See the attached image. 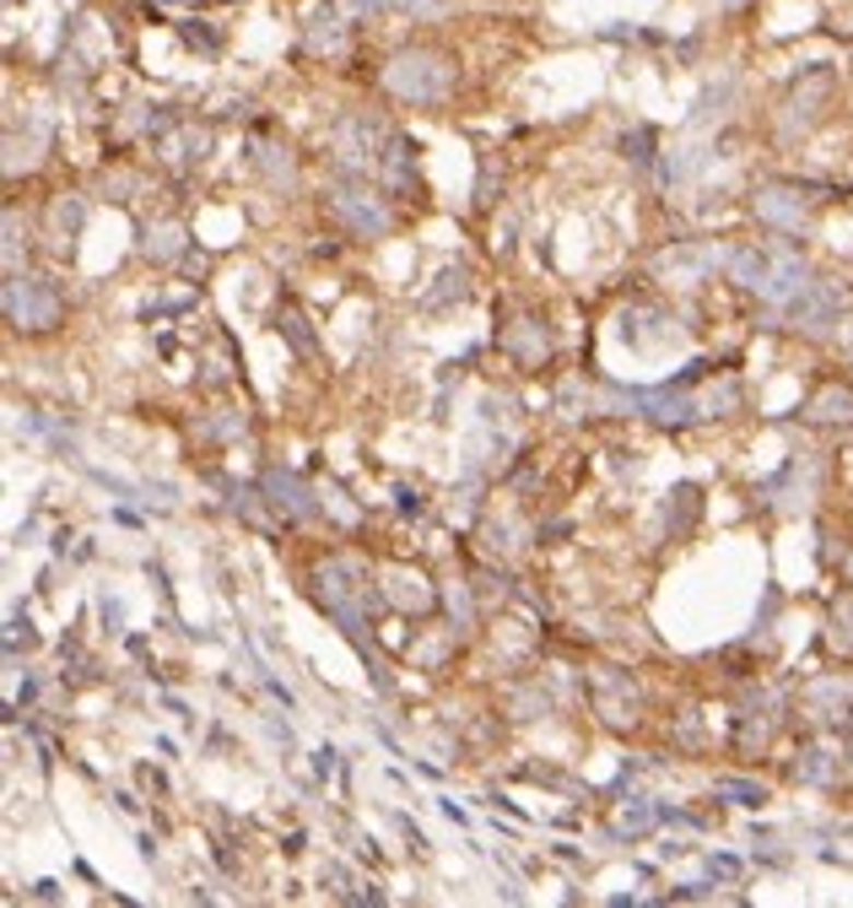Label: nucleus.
Listing matches in <instances>:
<instances>
[{
  "label": "nucleus",
  "instance_id": "nucleus-1",
  "mask_svg": "<svg viewBox=\"0 0 853 908\" xmlns=\"http://www.w3.org/2000/svg\"><path fill=\"white\" fill-rule=\"evenodd\" d=\"M384 88L400 103H443L454 92V66L437 49H400L384 66Z\"/></svg>",
  "mask_w": 853,
  "mask_h": 908
},
{
  "label": "nucleus",
  "instance_id": "nucleus-2",
  "mask_svg": "<svg viewBox=\"0 0 853 908\" xmlns=\"http://www.w3.org/2000/svg\"><path fill=\"white\" fill-rule=\"evenodd\" d=\"M314 590H319L325 612H330V617L341 622L346 633H351V638L362 633L357 601L367 595V584H362V568H357V562H346V557H325V562L314 568Z\"/></svg>",
  "mask_w": 853,
  "mask_h": 908
},
{
  "label": "nucleus",
  "instance_id": "nucleus-3",
  "mask_svg": "<svg viewBox=\"0 0 853 908\" xmlns=\"http://www.w3.org/2000/svg\"><path fill=\"white\" fill-rule=\"evenodd\" d=\"M330 147H336V163L346 174H367L373 163H384V147H389V130L367 114H346L341 125L330 130Z\"/></svg>",
  "mask_w": 853,
  "mask_h": 908
},
{
  "label": "nucleus",
  "instance_id": "nucleus-4",
  "mask_svg": "<svg viewBox=\"0 0 853 908\" xmlns=\"http://www.w3.org/2000/svg\"><path fill=\"white\" fill-rule=\"evenodd\" d=\"M5 319H11L16 330H49V325H60V298H55V287L38 281V276L11 271V281H5Z\"/></svg>",
  "mask_w": 853,
  "mask_h": 908
},
{
  "label": "nucleus",
  "instance_id": "nucleus-5",
  "mask_svg": "<svg viewBox=\"0 0 853 908\" xmlns=\"http://www.w3.org/2000/svg\"><path fill=\"white\" fill-rule=\"evenodd\" d=\"M325 206H330V217L346 222L357 238H384V233H389V211H384V200H378V195H367V189L336 184V189L325 195Z\"/></svg>",
  "mask_w": 853,
  "mask_h": 908
},
{
  "label": "nucleus",
  "instance_id": "nucleus-6",
  "mask_svg": "<svg viewBox=\"0 0 853 908\" xmlns=\"http://www.w3.org/2000/svg\"><path fill=\"white\" fill-rule=\"evenodd\" d=\"M589 682H595V709H599V720H605L610 730H627L632 720H638V687H632L621 671L599 665Z\"/></svg>",
  "mask_w": 853,
  "mask_h": 908
},
{
  "label": "nucleus",
  "instance_id": "nucleus-7",
  "mask_svg": "<svg viewBox=\"0 0 853 908\" xmlns=\"http://www.w3.org/2000/svg\"><path fill=\"white\" fill-rule=\"evenodd\" d=\"M638 411H648L659 428H686L691 417H702V406L686 400L681 389H638Z\"/></svg>",
  "mask_w": 853,
  "mask_h": 908
},
{
  "label": "nucleus",
  "instance_id": "nucleus-8",
  "mask_svg": "<svg viewBox=\"0 0 853 908\" xmlns=\"http://www.w3.org/2000/svg\"><path fill=\"white\" fill-rule=\"evenodd\" d=\"M265 498H270L276 509H287L292 520H314V514H319L314 492H308L292 470H270V476H265Z\"/></svg>",
  "mask_w": 853,
  "mask_h": 908
},
{
  "label": "nucleus",
  "instance_id": "nucleus-9",
  "mask_svg": "<svg viewBox=\"0 0 853 908\" xmlns=\"http://www.w3.org/2000/svg\"><path fill=\"white\" fill-rule=\"evenodd\" d=\"M384 184L395 189V195H411L417 189V141H406V136H389V147H384Z\"/></svg>",
  "mask_w": 853,
  "mask_h": 908
},
{
  "label": "nucleus",
  "instance_id": "nucleus-10",
  "mask_svg": "<svg viewBox=\"0 0 853 908\" xmlns=\"http://www.w3.org/2000/svg\"><path fill=\"white\" fill-rule=\"evenodd\" d=\"M384 595H389L395 606H406V612H426V606H432L426 579L411 573V568H384Z\"/></svg>",
  "mask_w": 853,
  "mask_h": 908
},
{
  "label": "nucleus",
  "instance_id": "nucleus-11",
  "mask_svg": "<svg viewBox=\"0 0 853 908\" xmlns=\"http://www.w3.org/2000/svg\"><path fill=\"white\" fill-rule=\"evenodd\" d=\"M303 44H308V55H336L346 44V22L336 5H325V11H314L308 16V33H303Z\"/></svg>",
  "mask_w": 853,
  "mask_h": 908
},
{
  "label": "nucleus",
  "instance_id": "nucleus-12",
  "mask_svg": "<svg viewBox=\"0 0 853 908\" xmlns=\"http://www.w3.org/2000/svg\"><path fill=\"white\" fill-rule=\"evenodd\" d=\"M827 88H832V77H827V71H810L799 88L788 92V114H783V125H788V130H794V125L805 130V125L816 119V108H810V103H816V97H827Z\"/></svg>",
  "mask_w": 853,
  "mask_h": 908
},
{
  "label": "nucleus",
  "instance_id": "nucleus-13",
  "mask_svg": "<svg viewBox=\"0 0 853 908\" xmlns=\"http://www.w3.org/2000/svg\"><path fill=\"white\" fill-rule=\"evenodd\" d=\"M757 211L778 222V228H799L805 222V206H799V195H788V189H762L757 195Z\"/></svg>",
  "mask_w": 853,
  "mask_h": 908
},
{
  "label": "nucleus",
  "instance_id": "nucleus-14",
  "mask_svg": "<svg viewBox=\"0 0 853 908\" xmlns=\"http://www.w3.org/2000/svg\"><path fill=\"white\" fill-rule=\"evenodd\" d=\"M718 266V249H708V244H691V249H670L665 260H659V271L665 276H702Z\"/></svg>",
  "mask_w": 853,
  "mask_h": 908
},
{
  "label": "nucleus",
  "instance_id": "nucleus-15",
  "mask_svg": "<svg viewBox=\"0 0 853 908\" xmlns=\"http://www.w3.org/2000/svg\"><path fill=\"white\" fill-rule=\"evenodd\" d=\"M346 11H406V16H443L448 0H341Z\"/></svg>",
  "mask_w": 853,
  "mask_h": 908
},
{
  "label": "nucleus",
  "instance_id": "nucleus-16",
  "mask_svg": "<svg viewBox=\"0 0 853 908\" xmlns=\"http://www.w3.org/2000/svg\"><path fill=\"white\" fill-rule=\"evenodd\" d=\"M147 260H178L184 255V228L178 222H157V228H147Z\"/></svg>",
  "mask_w": 853,
  "mask_h": 908
},
{
  "label": "nucleus",
  "instance_id": "nucleus-17",
  "mask_svg": "<svg viewBox=\"0 0 853 908\" xmlns=\"http://www.w3.org/2000/svg\"><path fill=\"white\" fill-rule=\"evenodd\" d=\"M810 417L816 422H853V389H827L810 400Z\"/></svg>",
  "mask_w": 853,
  "mask_h": 908
},
{
  "label": "nucleus",
  "instance_id": "nucleus-18",
  "mask_svg": "<svg viewBox=\"0 0 853 908\" xmlns=\"http://www.w3.org/2000/svg\"><path fill=\"white\" fill-rule=\"evenodd\" d=\"M276 330H281V336H287L303 358H314V352H319V341L308 336V319H303L297 309H281V314H276Z\"/></svg>",
  "mask_w": 853,
  "mask_h": 908
},
{
  "label": "nucleus",
  "instance_id": "nucleus-19",
  "mask_svg": "<svg viewBox=\"0 0 853 908\" xmlns=\"http://www.w3.org/2000/svg\"><path fill=\"white\" fill-rule=\"evenodd\" d=\"M621 152H627L638 168H648V163H654V130H648V125H632V130L621 136Z\"/></svg>",
  "mask_w": 853,
  "mask_h": 908
},
{
  "label": "nucleus",
  "instance_id": "nucleus-20",
  "mask_svg": "<svg viewBox=\"0 0 853 908\" xmlns=\"http://www.w3.org/2000/svg\"><path fill=\"white\" fill-rule=\"evenodd\" d=\"M206 147H211V136H206V130H184V136H178V141H173V163H178V168H189V163H200V158H206Z\"/></svg>",
  "mask_w": 853,
  "mask_h": 908
},
{
  "label": "nucleus",
  "instance_id": "nucleus-21",
  "mask_svg": "<svg viewBox=\"0 0 853 908\" xmlns=\"http://www.w3.org/2000/svg\"><path fill=\"white\" fill-rule=\"evenodd\" d=\"M713 790H718V795H729L735 806H762V801H768V790H762V784H751V779H718Z\"/></svg>",
  "mask_w": 853,
  "mask_h": 908
},
{
  "label": "nucleus",
  "instance_id": "nucleus-22",
  "mask_svg": "<svg viewBox=\"0 0 853 908\" xmlns=\"http://www.w3.org/2000/svg\"><path fill=\"white\" fill-rule=\"evenodd\" d=\"M654 822H659V806H648V801H627L621 833H643V827H654Z\"/></svg>",
  "mask_w": 853,
  "mask_h": 908
},
{
  "label": "nucleus",
  "instance_id": "nucleus-23",
  "mask_svg": "<svg viewBox=\"0 0 853 908\" xmlns=\"http://www.w3.org/2000/svg\"><path fill=\"white\" fill-rule=\"evenodd\" d=\"M735 400H740V389H735V384H718V389H708V395H702V417H724Z\"/></svg>",
  "mask_w": 853,
  "mask_h": 908
},
{
  "label": "nucleus",
  "instance_id": "nucleus-24",
  "mask_svg": "<svg viewBox=\"0 0 853 908\" xmlns=\"http://www.w3.org/2000/svg\"><path fill=\"white\" fill-rule=\"evenodd\" d=\"M82 200H60V206H55V222H60V233H66V238H77V228H82Z\"/></svg>",
  "mask_w": 853,
  "mask_h": 908
},
{
  "label": "nucleus",
  "instance_id": "nucleus-25",
  "mask_svg": "<svg viewBox=\"0 0 853 908\" xmlns=\"http://www.w3.org/2000/svg\"><path fill=\"white\" fill-rule=\"evenodd\" d=\"M97 617H103V628H108V633H119V628H125V606H119L114 595H97Z\"/></svg>",
  "mask_w": 853,
  "mask_h": 908
},
{
  "label": "nucleus",
  "instance_id": "nucleus-26",
  "mask_svg": "<svg viewBox=\"0 0 853 908\" xmlns=\"http://www.w3.org/2000/svg\"><path fill=\"white\" fill-rule=\"evenodd\" d=\"M314 773H319V779L336 773V746H319V752H314Z\"/></svg>",
  "mask_w": 853,
  "mask_h": 908
},
{
  "label": "nucleus",
  "instance_id": "nucleus-27",
  "mask_svg": "<svg viewBox=\"0 0 853 908\" xmlns=\"http://www.w3.org/2000/svg\"><path fill=\"white\" fill-rule=\"evenodd\" d=\"M708 871H713V876H735V871H740V860H729V854H713V860H708Z\"/></svg>",
  "mask_w": 853,
  "mask_h": 908
},
{
  "label": "nucleus",
  "instance_id": "nucleus-28",
  "mask_svg": "<svg viewBox=\"0 0 853 908\" xmlns=\"http://www.w3.org/2000/svg\"><path fill=\"white\" fill-rule=\"evenodd\" d=\"M270 735L281 741V752H292V725L287 720H270Z\"/></svg>",
  "mask_w": 853,
  "mask_h": 908
},
{
  "label": "nucleus",
  "instance_id": "nucleus-29",
  "mask_svg": "<svg viewBox=\"0 0 853 908\" xmlns=\"http://www.w3.org/2000/svg\"><path fill=\"white\" fill-rule=\"evenodd\" d=\"M437 806H443V817H448V822H459V827H465V822H470V817H465V812H459V806H454V801H437Z\"/></svg>",
  "mask_w": 853,
  "mask_h": 908
}]
</instances>
